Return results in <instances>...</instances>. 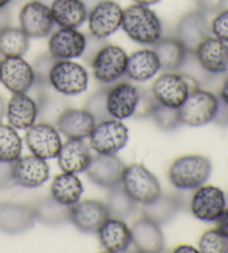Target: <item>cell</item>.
Returning a JSON list of instances; mask_svg holds the SVG:
<instances>
[{
    "instance_id": "6da1fadb",
    "label": "cell",
    "mask_w": 228,
    "mask_h": 253,
    "mask_svg": "<svg viewBox=\"0 0 228 253\" xmlns=\"http://www.w3.org/2000/svg\"><path fill=\"white\" fill-rule=\"evenodd\" d=\"M120 28L129 39L144 46L155 45L163 34V26L156 12L138 3H133L122 10Z\"/></svg>"
},
{
    "instance_id": "7a4b0ae2",
    "label": "cell",
    "mask_w": 228,
    "mask_h": 253,
    "mask_svg": "<svg viewBox=\"0 0 228 253\" xmlns=\"http://www.w3.org/2000/svg\"><path fill=\"white\" fill-rule=\"evenodd\" d=\"M212 162L200 154L182 155L168 169L170 184L178 190H195L205 184L212 174Z\"/></svg>"
},
{
    "instance_id": "3957f363",
    "label": "cell",
    "mask_w": 228,
    "mask_h": 253,
    "mask_svg": "<svg viewBox=\"0 0 228 253\" xmlns=\"http://www.w3.org/2000/svg\"><path fill=\"white\" fill-rule=\"evenodd\" d=\"M219 108V98L212 91L196 88L178 108L182 125L199 127L214 122Z\"/></svg>"
},
{
    "instance_id": "277c9868",
    "label": "cell",
    "mask_w": 228,
    "mask_h": 253,
    "mask_svg": "<svg viewBox=\"0 0 228 253\" xmlns=\"http://www.w3.org/2000/svg\"><path fill=\"white\" fill-rule=\"evenodd\" d=\"M198 88L194 78L176 72H165L152 83L151 91L161 105L179 108L192 89Z\"/></svg>"
},
{
    "instance_id": "5b68a950",
    "label": "cell",
    "mask_w": 228,
    "mask_h": 253,
    "mask_svg": "<svg viewBox=\"0 0 228 253\" xmlns=\"http://www.w3.org/2000/svg\"><path fill=\"white\" fill-rule=\"evenodd\" d=\"M89 76L82 65L72 59H56L49 73V85L64 96H76L87 89Z\"/></svg>"
},
{
    "instance_id": "8992f818",
    "label": "cell",
    "mask_w": 228,
    "mask_h": 253,
    "mask_svg": "<svg viewBox=\"0 0 228 253\" xmlns=\"http://www.w3.org/2000/svg\"><path fill=\"white\" fill-rule=\"evenodd\" d=\"M121 186L136 203L147 204L161 193L160 183L144 164L126 165L121 177Z\"/></svg>"
},
{
    "instance_id": "52a82bcc",
    "label": "cell",
    "mask_w": 228,
    "mask_h": 253,
    "mask_svg": "<svg viewBox=\"0 0 228 253\" xmlns=\"http://www.w3.org/2000/svg\"><path fill=\"white\" fill-rule=\"evenodd\" d=\"M127 55L121 47L117 45L102 46L90 60L93 75L103 84H113L126 74Z\"/></svg>"
},
{
    "instance_id": "ba28073f",
    "label": "cell",
    "mask_w": 228,
    "mask_h": 253,
    "mask_svg": "<svg viewBox=\"0 0 228 253\" xmlns=\"http://www.w3.org/2000/svg\"><path fill=\"white\" fill-rule=\"evenodd\" d=\"M128 128L121 121L108 119L96 123L89 135V146L97 154H117L128 142Z\"/></svg>"
},
{
    "instance_id": "9c48e42d",
    "label": "cell",
    "mask_w": 228,
    "mask_h": 253,
    "mask_svg": "<svg viewBox=\"0 0 228 253\" xmlns=\"http://www.w3.org/2000/svg\"><path fill=\"white\" fill-rule=\"evenodd\" d=\"M122 10L124 9L114 0H100L95 3L87 16L91 36L105 39L115 34L121 26Z\"/></svg>"
},
{
    "instance_id": "30bf717a",
    "label": "cell",
    "mask_w": 228,
    "mask_h": 253,
    "mask_svg": "<svg viewBox=\"0 0 228 253\" xmlns=\"http://www.w3.org/2000/svg\"><path fill=\"white\" fill-rule=\"evenodd\" d=\"M25 143L33 155L42 160L56 159L63 142L55 125L38 122L26 129Z\"/></svg>"
},
{
    "instance_id": "8fae6325",
    "label": "cell",
    "mask_w": 228,
    "mask_h": 253,
    "mask_svg": "<svg viewBox=\"0 0 228 253\" xmlns=\"http://www.w3.org/2000/svg\"><path fill=\"white\" fill-rule=\"evenodd\" d=\"M226 208V195L218 186L203 184L195 189L190 200V211L197 220L213 223Z\"/></svg>"
},
{
    "instance_id": "7c38bea8",
    "label": "cell",
    "mask_w": 228,
    "mask_h": 253,
    "mask_svg": "<svg viewBox=\"0 0 228 253\" xmlns=\"http://www.w3.org/2000/svg\"><path fill=\"white\" fill-rule=\"evenodd\" d=\"M19 24L29 38L49 36L55 25L50 7L40 0H30L21 7Z\"/></svg>"
},
{
    "instance_id": "4fadbf2b",
    "label": "cell",
    "mask_w": 228,
    "mask_h": 253,
    "mask_svg": "<svg viewBox=\"0 0 228 253\" xmlns=\"http://www.w3.org/2000/svg\"><path fill=\"white\" fill-rule=\"evenodd\" d=\"M50 169L46 160L36 155L20 156L11 163V177L15 185L36 189L49 180Z\"/></svg>"
},
{
    "instance_id": "5bb4252c",
    "label": "cell",
    "mask_w": 228,
    "mask_h": 253,
    "mask_svg": "<svg viewBox=\"0 0 228 253\" xmlns=\"http://www.w3.org/2000/svg\"><path fill=\"white\" fill-rule=\"evenodd\" d=\"M125 163L116 154H97L91 156L86 172L94 184L111 190L121 184Z\"/></svg>"
},
{
    "instance_id": "9a60e30c",
    "label": "cell",
    "mask_w": 228,
    "mask_h": 253,
    "mask_svg": "<svg viewBox=\"0 0 228 253\" xmlns=\"http://www.w3.org/2000/svg\"><path fill=\"white\" fill-rule=\"evenodd\" d=\"M0 82L12 94L27 93L35 85L33 66L23 57H3L0 63Z\"/></svg>"
},
{
    "instance_id": "2e32d148",
    "label": "cell",
    "mask_w": 228,
    "mask_h": 253,
    "mask_svg": "<svg viewBox=\"0 0 228 253\" xmlns=\"http://www.w3.org/2000/svg\"><path fill=\"white\" fill-rule=\"evenodd\" d=\"M87 37L77 28H59L48 39V53L55 59H75L84 55Z\"/></svg>"
},
{
    "instance_id": "e0dca14e",
    "label": "cell",
    "mask_w": 228,
    "mask_h": 253,
    "mask_svg": "<svg viewBox=\"0 0 228 253\" xmlns=\"http://www.w3.org/2000/svg\"><path fill=\"white\" fill-rule=\"evenodd\" d=\"M109 216L106 204L97 200H79L70 207V222L84 233H97Z\"/></svg>"
},
{
    "instance_id": "ac0fdd59",
    "label": "cell",
    "mask_w": 228,
    "mask_h": 253,
    "mask_svg": "<svg viewBox=\"0 0 228 253\" xmlns=\"http://www.w3.org/2000/svg\"><path fill=\"white\" fill-rule=\"evenodd\" d=\"M210 35L209 21L200 10H191L183 15L176 26V38L190 53H194L197 46Z\"/></svg>"
},
{
    "instance_id": "d6986e66",
    "label": "cell",
    "mask_w": 228,
    "mask_h": 253,
    "mask_svg": "<svg viewBox=\"0 0 228 253\" xmlns=\"http://www.w3.org/2000/svg\"><path fill=\"white\" fill-rule=\"evenodd\" d=\"M140 89L130 83L121 82L107 89V111L112 119L126 120L134 116Z\"/></svg>"
},
{
    "instance_id": "ffe728a7",
    "label": "cell",
    "mask_w": 228,
    "mask_h": 253,
    "mask_svg": "<svg viewBox=\"0 0 228 253\" xmlns=\"http://www.w3.org/2000/svg\"><path fill=\"white\" fill-rule=\"evenodd\" d=\"M37 222L34 206L19 202L0 203V231L19 234L33 228Z\"/></svg>"
},
{
    "instance_id": "44dd1931",
    "label": "cell",
    "mask_w": 228,
    "mask_h": 253,
    "mask_svg": "<svg viewBox=\"0 0 228 253\" xmlns=\"http://www.w3.org/2000/svg\"><path fill=\"white\" fill-rule=\"evenodd\" d=\"M197 62L205 72L221 75L228 72V43L210 35L194 51Z\"/></svg>"
},
{
    "instance_id": "7402d4cb",
    "label": "cell",
    "mask_w": 228,
    "mask_h": 253,
    "mask_svg": "<svg viewBox=\"0 0 228 253\" xmlns=\"http://www.w3.org/2000/svg\"><path fill=\"white\" fill-rule=\"evenodd\" d=\"M131 239L138 252L158 253L164 251L165 238L160 225L142 215L131 225Z\"/></svg>"
},
{
    "instance_id": "603a6c76",
    "label": "cell",
    "mask_w": 228,
    "mask_h": 253,
    "mask_svg": "<svg viewBox=\"0 0 228 253\" xmlns=\"http://www.w3.org/2000/svg\"><path fill=\"white\" fill-rule=\"evenodd\" d=\"M97 234L102 247L111 253L125 252L133 244L129 226L124 220L114 216H109L100 225Z\"/></svg>"
},
{
    "instance_id": "cb8c5ba5",
    "label": "cell",
    "mask_w": 228,
    "mask_h": 253,
    "mask_svg": "<svg viewBox=\"0 0 228 253\" xmlns=\"http://www.w3.org/2000/svg\"><path fill=\"white\" fill-rule=\"evenodd\" d=\"M96 121L85 108L67 107L61 113L55 126L67 138L85 139L89 137Z\"/></svg>"
},
{
    "instance_id": "d4e9b609",
    "label": "cell",
    "mask_w": 228,
    "mask_h": 253,
    "mask_svg": "<svg viewBox=\"0 0 228 253\" xmlns=\"http://www.w3.org/2000/svg\"><path fill=\"white\" fill-rule=\"evenodd\" d=\"M91 156L88 144L84 139L68 138L67 142L63 143L56 159L61 171L78 174L86 172Z\"/></svg>"
},
{
    "instance_id": "484cf974",
    "label": "cell",
    "mask_w": 228,
    "mask_h": 253,
    "mask_svg": "<svg viewBox=\"0 0 228 253\" xmlns=\"http://www.w3.org/2000/svg\"><path fill=\"white\" fill-rule=\"evenodd\" d=\"M8 123L16 129H28L38 120L36 100L27 93L12 94L6 106Z\"/></svg>"
},
{
    "instance_id": "4316f807",
    "label": "cell",
    "mask_w": 228,
    "mask_h": 253,
    "mask_svg": "<svg viewBox=\"0 0 228 253\" xmlns=\"http://www.w3.org/2000/svg\"><path fill=\"white\" fill-rule=\"evenodd\" d=\"M159 72V60L152 49L144 48V49L136 50L127 58L125 75L131 81L138 83L151 81Z\"/></svg>"
},
{
    "instance_id": "83f0119b",
    "label": "cell",
    "mask_w": 228,
    "mask_h": 253,
    "mask_svg": "<svg viewBox=\"0 0 228 253\" xmlns=\"http://www.w3.org/2000/svg\"><path fill=\"white\" fill-rule=\"evenodd\" d=\"M50 11L54 23L60 28H78L88 16V7L82 0H52Z\"/></svg>"
},
{
    "instance_id": "f1b7e54d",
    "label": "cell",
    "mask_w": 228,
    "mask_h": 253,
    "mask_svg": "<svg viewBox=\"0 0 228 253\" xmlns=\"http://www.w3.org/2000/svg\"><path fill=\"white\" fill-rule=\"evenodd\" d=\"M160 64V71L177 72L185 65L188 56L186 47L176 37H161L152 45Z\"/></svg>"
},
{
    "instance_id": "f546056e",
    "label": "cell",
    "mask_w": 228,
    "mask_h": 253,
    "mask_svg": "<svg viewBox=\"0 0 228 253\" xmlns=\"http://www.w3.org/2000/svg\"><path fill=\"white\" fill-rule=\"evenodd\" d=\"M183 208V200L176 194L160 193L158 198L142 206V215L163 225L172 221Z\"/></svg>"
},
{
    "instance_id": "4dcf8cb0",
    "label": "cell",
    "mask_w": 228,
    "mask_h": 253,
    "mask_svg": "<svg viewBox=\"0 0 228 253\" xmlns=\"http://www.w3.org/2000/svg\"><path fill=\"white\" fill-rule=\"evenodd\" d=\"M84 186L77 174L63 172L56 175L50 185V195L57 202L72 207L80 200Z\"/></svg>"
},
{
    "instance_id": "1f68e13d",
    "label": "cell",
    "mask_w": 228,
    "mask_h": 253,
    "mask_svg": "<svg viewBox=\"0 0 228 253\" xmlns=\"http://www.w3.org/2000/svg\"><path fill=\"white\" fill-rule=\"evenodd\" d=\"M34 209L37 221L42 224L55 226L70 222V207L57 202L51 195L38 200Z\"/></svg>"
},
{
    "instance_id": "d6a6232c",
    "label": "cell",
    "mask_w": 228,
    "mask_h": 253,
    "mask_svg": "<svg viewBox=\"0 0 228 253\" xmlns=\"http://www.w3.org/2000/svg\"><path fill=\"white\" fill-rule=\"evenodd\" d=\"M38 106L39 122H45L55 125L58 117L61 115L68 106V102L64 95L56 93H49L48 88L40 89L36 100Z\"/></svg>"
},
{
    "instance_id": "836d02e7",
    "label": "cell",
    "mask_w": 228,
    "mask_h": 253,
    "mask_svg": "<svg viewBox=\"0 0 228 253\" xmlns=\"http://www.w3.org/2000/svg\"><path fill=\"white\" fill-rule=\"evenodd\" d=\"M29 48V37L20 27H9L0 32V55L3 57H23Z\"/></svg>"
},
{
    "instance_id": "e575fe53",
    "label": "cell",
    "mask_w": 228,
    "mask_h": 253,
    "mask_svg": "<svg viewBox=\"0 0 228 253\" xmlns=\"http://www.w3.org/2000/svg\"><path fill=\"white\" fill-rule=\"evenodd\" d=\"M23 139L9 124L0 123V162L12 163L20 158Z\"/></svg>"
},
{
    "instance_id": "d590c367",
    "label": "cell",
    "mask_w": 228,
    "mask_h": 253,
    "mask_svg": "<svg viewBox=\"0 0 228 253\" xmlns=\"http://www.w3.org/2000/svg\"><path fill=\"white\" fill-rule=\"evenodd\" d=\"M105 204L108 209L109 215L125 220L126 217L130 216L135 212L137 203L131 199V196L120 184L109 190L107 201Z\"/></svg>"
},
{
    "instance_id": "8d00e7d4",
    "label": "cell",
    "mask_w": 228,
    "mask_h": 253,
    "mask_svg": "<svg viewBox=\"0 0 228 253\" xmlns=\"http://www.w3.org/2000/svg\"><path fill=\"white\" fill-rule=\"evenodd\" d=\"M151 119L154 120L156 125L160 129L166 130V132H172L182 125L178 108L161 105L158 102L152 113Z\"/></svg>"
},
{
    "instance_id": "74e56055",
    "label": "cell",
    "mask_w": 228,
    "mask_h": 253,
    "mask_svg": "<svg viewBox=\"0 0 228 253\" xmlns=\"http://www.w3.org/2000/svg\"><path fill=\"white\" fill-rule=\"evenodd\" d=\"M198 251L201 253H228V239L216 228L206 230L198 240Z\"/></svg>"
},
{
    "instance_id": "f35d334b",
    "label": "cell",
    "mask_w": 228,
    "mask_h": 253,
    "mask_svg": "<svg viewBox=\"0 0 228 253\" xmlns=\"http://www.w3.org/2000/svg\"><path fill=\"white\" fill-rule=\"evenodd\" d=\"M106 96L107 89H100L93 95H90L86 100L85 110L94 117L96 123L104 120L112 119L107 111Z\"/></svg>"
},
{
    "instance_id": "ab89813d",
    "label": "cell",
    "mask_w": 228,
    "mask_h": 253,
    "mask_svg": "<svg viewBox=\"0 0 228 253\" xmlns=\"http://www.w3.org/2000/svg\"><path fill=\"white\" fill-rule=\"evenodd\" d=\"M56 62V59L52 56L48 54H43L35 60L33 65L34 74H35V85L39 89L49 88V73L52 65Z\"/></svg>"
},
{
    "instance_id": "60d3db41",
    "label": "cell",
    "mask_w": 228,
    "mask_h": 253,
    "mask_svg": "<svg viewBox=\"0 0 228 253\" xmlns=\"http://www.w3.org/2000/svg\"><path fill=\"white\" fill-rule=\"evenodd\" d=\"M210 34L219 41L228 43V8H224L210 21Z\"/></svg>"
},
{
    "instance_id": "b9f144b4",
    "label": "cell",
    "mask_w": 228,
    "mask_h": 253,
    "mask_svg": "<svg viewBox=\"0 0 228 253\" xmlns=\"http://www.w3.org/2000/svg\"><path fill=\"white\" fill-rule=\"evenodd\" d=\"M157 104V100L152 96L151 90H142L140 89V96L134 113V117L136 119H147L152 116V113Z\"/></svg>"
},
{
    "instance_id": "7bdbcfd3",
    "label": "cell",
    "mask_w": 228,
    "mask_h": 253,
    "mask_svg": "<svg viewBox=\"0 0 228 253\" xmlns=\"http://www.w3.org/2000/svg\"><path fill=\"white\" fill-rule=\"evenodd\" d=\"M228 0H195L198 10L204 14H217L226 7Z\"/></svg>"
},
{
    "instance_id": "ee69618b",
    "label": "cell",
    "mask_w": 228,
    "mask_h": 253,
    "mask_svg": "<svg viewBox=\"0 0 228 253\" xmlns=\"http://www.w3.org/2000/svg\"><path fill=\"white\" fill-rule=\"evenodd\" d=\"M14 184L11 177V163L0 162V190L9 189Z\"/></svg>"
},
{
    "instance_id": "f6af8a7d",
    "label": "cell",
    "mask_w": 228,
    "mask_h": 253,
    "mask_svg": "<svg viewBox=\"0 0 228 253\" xmlns=\"http://www.w3.org/2000/svg\"><path fill=\"white\" fill-rule=\"evenodd\" d=\"M215 223H216V229L219 232L228 239V208H225V210L223 211Z\"/></svg>"
},
{
    "instance_id": "bcb514c9",
    "label": "cell",
    "mask_w": 228,
    "mask_h": 253,
    "mask_svg": "<svg viewBox=\"0 0 228 253\" xmlns=\"http://www.w3.org/2000/svg\"><path fill=\"white\" fill-rule=\"evenodd\" d=\"M11 24V15L10 11L6 8H0V32L7 27H9Z\"/></svg>"
},
{
    "instance_id": "7dc6e473",
    "label": "cell",
    "mask_w": 228,
    "mask_h": 253,
    "mask_svg": "<svg viewBox=\"0 0 228 253\" xmlns=\"http://www.w3.org/2000/svg\"><path fill=\"white\" fill-rule=\"evenodd\" d=\"M219 99L221 102L228 108V77L225 78L223 82V85L221 87V93H219Z\"/></svg>"
},
{
    "instance_id": "c3c4849f",
    "label": "cell",
    "mask_w": 228,
    "mask_h": 253,
    "mask_svg": "<svg viewBox=\"0 0 228 253\" xmlns=\"http://www.w3.org/2000/svg\"><path fill=\"white\" fill-rule=\"evenodd\" d=\"M174 252H178V253H184V252H198V249H196L195 247L190 246V244H181V246H177L174 249Z\"/></svg>"
},
{
    "instance_id": "681fc988",
    "label": "cell",
    "mask_w": 228,
    "mask_h": 253,
    "mask_svg": "<svg viewBox=\"0 0 228 253\" xmlns=\"http://www.w3.org/2000/svg\"><path fill=\"white\" fill-rule=\"evenodd\" d=\"M131 1H134V3H138V5L151 7V6L156 5V3L160 2L161 0H131Z\"/></svg>"
},
{
    "instance_id": "f907efd6",
    "label": "cell",
    "mask_w": 228,
    "mask_h": 253,
    "mask_svg": "<svg viewBox=\"0 0 228 253\" xmlns=\"http://www.w3.org/2000/svg\"><path fill=\"white\" fill-rule=\"evenodd\" d=\"M6 106H7V104L5 102V98L0 95V123L2 122L3 117L6 116Z\"/></svg>"
},
{
    "instance_id": "816d5d0a",
    "label": "cell",
    "mask_w": 228,
    "mask_h": 253,
    "mask_svg": "<svg viewBox=\"0 0 228 253\" xmlns=\"http://www.w3.org/2000/svg\"><path fill=\"white\" fill-rule=\"evenodd\" d=\"M12 0H0V8H6L9 6Z\"/></svg>"
},
{
    "instance_id": "f5cc1de1",
    "label": "cell",
    "mask_w": 228,
    "mask_h": 253,
    "mask_svg": "<svg viewBox=\"0 0 228 253\" xmlns=\"http://www.w3.org/2000/svg\"><path fill=\"white\" fill-rule=\"evenodd\" d=\"M0 63H1V59H0Z\"/></svg>"
}]
</instances>
